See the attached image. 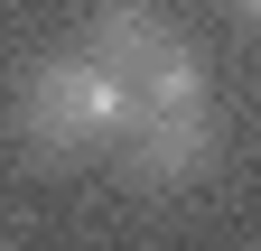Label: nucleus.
I'll list each match as a JSON object with an SVG mask.
<instances>
[{
  "instance_id": "obj_4",
  "label": "nucleus",
  "mask_w": 261,
  "mask_h": 251,
  "mask_svg": "<svg viewBox=\"0 0 261 251\" xmlns=\"http://www.w3.org/2000/svg\"><path fill=\"white\" fill-rule=\"evenodd\" d=\"M233 10H243V19H252V28H261V0H233Z\"/></svg>"
},
{
  "instance_id": "obj_2",
  "label": "nucleus",
  "mask_w": 261,
  "mask_h": 251,
  "mask_svg": "<svg viewBox=\"0 0 261 251\" xmlns=\"http://www.w3.org/2000/svg\"><path fill=\"white\" fill-rule=\"evenodd\" d=\"M121 131V84L93 66V56H38V66L19 75V140L38 168H84L103 159Z\"/></svg>"
},
{
  "instance_id": "obj_1",
  "label": "nucleus",
  "mask_w": 261,
  "mask_h": 251,
  "mask_svg": "<svg viewBox=\"0 0 261 251\" xmlns=\"http://www.w3.org/2000/svg\"><path fill=\"white\" fill-rule=\"evenodd\" d=\"M84 56L121 84V112H196L205 103V56L149 0H103L84 28Z\"/></svg>"
},
{
  "instance_id": "obj_3",
  "label": "nucleus",
  "mask_w": 261,
  "mask_h": 251,
  "mask_svg": "<svg viewBox=\"0 0 261 251\" xmlns=\"http://www.w3.org/2000/svg\"><path fill=\"white\" fill-rule=\"evenodd\" d=\"M103 159H121L130 186H149V196H177V186H196L215 168V112H121V131Z\"/></svg>"
}]
</instances>
